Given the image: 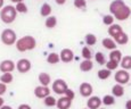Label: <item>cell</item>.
<instances>
[{"mask_svg": "<svg viewBox=\"0 0 131 109\" xmlns=\"http://www.w3.org/2000/svg\"><path fill=\"white\" fill-rule=\"evenodd\" d=\"M36 47H37V41L31 35H25V37L18 39L16 42V49L21 52L33 50Z\"/></svg>", "mask_w": 131, "mask_h": 109, "instance_id": "1", "label": "cell"}, {"mask_svg": "<svg viewBox=\"0 0 131 109\" xmlns=\"http://www.w3.org/2000/svg\"><path fill=\"white\" fill-rule=\"evenodd\" d=\"M17 10L14 6H5L0 11V18L5 24H12L16 19Z\"/></svg>", "mask_w": 131, "mask_h": 109, "instance_id": "2", "label": "cell"}, {"mask_svg": "<svg viewBox=\"0 0 131 109\" xmlns=\"http://www.w3.org/2000/svg\"><path fill=\"white\" fill-rule=\"evenodd\" d=\"M1 42L4 43L5 45H13L16 43V33L15 31H13L12 29H5L4 31L1 32Z\"/></svg>", "mask_w": 131, "mask_h": 109, "instance_id": "3", "label": "cell"}, {"mask_svg": "<svg viewBox=\"0 0 131 109\" xmlns=\"http://www.w3.org/2000/svg\"><path fill=\"white\" fill-rule=\"evenodd\" d=\"M69 90V87H67V83L65 82L62 78H57V80L54 81L52 83V91H54L56 94H65V92Z\"/></svg>", "mask_w": 131, "mask_h": 109, "instance_id": "4", "label": "cell"}, {"mask_svg": "<svg viewBox=\"0 0 131 109\" xmlns=\"http://www.w3.org/2000/svg\"><path fill=\"white\" fill-rule=\"evenodd\" d=\"M131 75L128 73V70L125 69H120L115 73L114 75V78H115V82H117V84H121V85H124L129 82Z\"/></svg>", "mask_w": 131, "mask_h": 109, "instance_id": "5", "label": "cell"}, {"mask_svg": "<svg viewBox=\"0 0 131 109\" xmlns=\"http://www.w3.org/2000/svg\"><path fill=\"white\" fill-rule=\"evenodd\" d=\"M130 15H131V9L127 6V5H123L113 16H114L117 21H125L127 18L130 17Z\"/></svg>", "mask_w": 131, "mask_h": 109, "instance_id": "6", "label": "cell"}, {"mask_svg": "<svg viewBox=\"0 0 131 109\" xmlns=\"http://www.w3.org/2000/svg\"><path fill=\"white\" fill-rule=\"evenodd\" d=\"M31 67H32L31 62H30L29 59H25V58H22V59H19L18 62L16 63L17 70H18L19 73H22V74H25V73L30 72Z\"/></svg>", "mask_w": 131, "mask_h": 109, "instance_id": "7", "label": "cell"}, {"mask_svg": "<svg viewBox=\"0 0 131 109\" xmlns=\"http://www.w3.org/2000/svg\"><path fill=\"white\" fill-rule=\"evenodd\" d=\"M15 68H16V65L10 59H5L0 63V72H2V74L4 73H12Z\"/></svg>", "mask_w": 131, "mask_h": 109, "instance_id": "8", "label": "cell"}, {"mask_svg": "<svg viewBox=\"0 0 131 109\" xmlns=\"http://www.w3.org/2000/svg\"><path fill=\"white\" fill-rule=\"evenodd\" d=\"M79 91H80V94L84 98H90L94 92V89H92V85L90 83H87V82H83L79 88Z\"/></svg>", "mask_w": 131, "mask_h": 109, "instance_id": "9", "label": "cell"}, {"mask_svg": "<svg viewBox=\"0 0 131 109\" xmlns=\"http://www.w3.org/2000/svg\"><path fill=\"white\" fill-rule=\"evenodd\" d=\"M34 95L39 99H45L50 95V89L48 87H43V85H39L34 89Z\"/></svg>", "mask_w": 131, "mask_h": 109, "instance_id": "10", "label": "cell"}, {"mask_svg": "<svg viewBox=\"0 0 131 109\" xmlns=\"http://www.w3.org/2000/svg\"><path fill=\"white\" fill-rule=\"evenodd\" d=\"M60 60H62L63 63H71L73 60V58H74V52L72 51L71 49H63L62 51H60Z\"/></svg>", "mask_w": 131, "mask_h": 109, "instance_id": "11", "label": "cell"}, {"mask_svg": "<svg viewBox=\"0 0 131 109\" xmlns=\"http://www.w3.org/2000/svg\"><path fill=\"white\" fill-rule=\"evenodd\" d=\"M103 103V100L100 99L99 97H90L89 100L87 101V107L89 109H99L100 108V105Z\"/></svg>", "mask_w": 131, "mask_h": 109, "instance_id": "12", "label": "cell"}, {"mask_svg": "<svg viewBox=\"0 0 131 109\" xmlns=\"http://www.w3.org/2000/svg\"><path fill=\"white\" fill-rule=\"evenodd\" d=\"M72 106V99L67 98V97H60L57 100V105L56 107L58 109H69Z\"/></svg>", "mask_w": 131, "mask_h": 109, "instance_id": "13", "label": "cell"}, {"mask_svg": "<svg viewBox=\"0 0 131 109\" xmlns=\"http://www.w3.org/2000/svg\"><path fill=\"white\" fill-rule=\"evenodd\" d=\"M102 43H103V47H104L105 49L111 50V51L116 50V44L117 43L114 41V39H111V38H105V39L102 41Z\"/></svg>", "mask_w": 131, "mask_h": 109, "instance_id": "14", "label": "cell"}, {"mask_svg": "<svg viewBox=\"0 0 131 109\" xmlns=\"http://www.w3.org/2000/svg\"><path fill=\"white\" fill-rule=\"evenodd\" d=\"M38 80H39L40 84L43 85V87H48V85L51 83V77H50V75L45 72L40 73L39 76H38Z\"/></svg>", "mask_w": 131, "mask_h": 109, "instance_id": "15", "label": "cell"}, {"mask_svg": "<svg viewBox=\"0 0 131 109\" xmlns=\"http://www.w3.org/2000/svg\"><path fill=\"white\" fill-rule=\"evenodd\" d=\"M122 32H123V30L119 24H113L108 27V34H110L111 37H113V39H114L115 37H117L119 34H121Z\"/></svg>", "mask_w": 131, "mask_h": 109, "instance_id": "16", "label": "cell"}, {"mask_svg": "<svg viewBox=\"0 0 131 109\" xmlns=\"http://www.w3.org/2000/svg\"><path fill=\"white\" fill-rule=\"evenodd\" d=\"M123 5H125L123 0H114V1H112V2H111V5H110V11H111V14L114 15L115 13H116L121 8V7L123 6Z\"/></svg>", "mask_w": 131, "mask_h": 109, "instance_id": "17", "label": "cell"}, {"mask_svg": "<svg viewBox=\"0 0 131 109\" xmlns=\"http://www.w3.org/2000/svg\"><path fill=\"white\" fill-rule=\"evenodd\" d=\"M122 52L120 51V50H113V51H111L110 54V60H112V62L114 63H117V64H121V60H122Z\"/></svg>", "mask_w": 131, "mask_h": 109, "instance_id": "18", "label": "cell"}, {"mask_svg": "<svg viewBox=\"0 0 131 109\" xmlns=\"http://www.w3.org/2000/svg\"><path fill=\"white\" fill-rule=\"evenodd\" d=\"M112 94L116 98L123 97V94H124V88H123V85L117 84L116 83V84L112 88Z\"/></svg>", "mask_w": 131, "mask_h": 109, "instance_id": "19", "label": "cell"}, {"mask_svg": "<svg viewBox=\"0 0 131 109\" xmlns=\"http://www.w3.org/2000/svg\"><path fill=\"white\" fill-rule=\"evenodd\" d=\"M60 62V56L56 52H51V54L48 55L47 57V63L50 65H56Z\"/></svg>", "mask_w": 131, "mask_h": 109, "instance_id": "20", "label": "cell"}, {"mask_svg": "<svg viewBox=\"0 0 131 109\" xmlns=\"http://www.w3.org/2000/svg\"><path fill=\"white\" fill-rule=\"evenodd\" d=\"M114 41L116 42L117 44H122V45H123V44H127L128 41H129V37H128L127 33L122 32L121 34H119L117 37L114 38Z\"/></svg>", "mask_w": 131, "mask_h": 109, "instance_id": "21", "label": "cell"}, {"mask_svg": "<svg viewBox=\"0 0 131 109\" xmlns=\"http://www.w3.org/2000/svg\"><path fill=\"white\" fill-rule=\"evenodd\" d=\"M94 68V64H92L91 60H87L84 59L83 62L80 64V70H82V72H90V70Z\"/></svg>", "mask_w": 131, "mask_h": 109, "instance_id": "22", "label": "cell"}, {"mask_svg": "<svg viewBox=\"0 0 131 109\" xmlns=\"http://www.w3.org/2000/svg\"><path fill=\"white\" fill-rule=\"evenodd\" d=\"M120 65H121V67H122V69H125V70L131 69V56H125V57H123Z\"/></svg>", "mask_w": 131, "mask_h": 109, "instance_id": "23", "label": "cell"}, {"mask_svg": "<svg viewBox=\"0 0 131 109\" xmlns=\"http://www.w3.org/2000/svg\"><path fill=\"white\" fill-rule=\"evenodd\" d=\"M14 80V76H13L12 73H4V74L0 76V82L4 83V84H10Z\"/></svg>", "mask_w": 131, "mask_h": 109, "instance_id": "24", "label": "cell"}, {"mask_svg": "<svg viewBox=\"0 0 131 109\" xmlns=\"http://www.w3.org/2000/svg\"><path fill=\"white\" fill-rule=\"evenodd\" d=\"M45 25H46L47 29H54L57 25V18L55 16H49L46 18V22H45Z\"/></svg>", "mask_w": 131, "mask_h": 109, "instance_id": "25", "label": "cell"}, {"mask_svg": "<svg viewBox=\"0 0 131 109\" xmlns=\"http://www.w3.org/2000/svg\"><path fill=\"white\" fill-rule=\"evenodd\" d=\"M50 14H51V7H50V5L43 4L41 6V9H40V15L43 17H49Z\"/></svg>", "mask_w": 131, "mask_h": 109, "instance_id": "26", "label": "cell"}, {"mask_svg": "<svg viewBox=\"0 0 131 109\" xmlns=\"http://www.w3.org/2000/svg\"><path fill=\"white\" fill-rule=\"evenodd\" d=\"M97 75H98L99 80H107V78L111 76V70L107 69V68H103V69L98 70Z\"/></svg>", "mask_w": 131, "mask_h": 109, "instance_id": "27", "label": "cell"}, {"mask_svg": "<svg viewBox=\"0 0 131 109\" xmlns=\"http://www.w3.org/2000/svg\"><path fill=\"white\" fill-rule=\"evenodd\" d=\"M84 41H85V43H87V45H95L96 43H97V38H96L95 34L89 33V34L85 35Z\"/></svg>", "mask_w": 131, "mask_h": 109, "instance_id": "28", "label": "cell"}, {"mask_svg": "<svg viewBox=\"0 0 131 109\" xmlns=\"http://www.w3.org/2000/svg\"><path fill=\"white\" fill-rule=\"evenodd\" d=\"M103 100V103H104L105 106H112L115 103V97L114 95H111V94H106L104 98L102 99Z\"/></svg>", "mask_w": 131, "mask_h": 109, "instance_id": "29", "label": "cell"}, {"mask_svg": "<svg viewBox=\"0 0 131 109\" xmlns=\"http://www.w3.org/2000/svg\"><path fill=\"white\" fill-rule=\"evenodd\" d=\"M95 59H96V62H97L99 65H106V63H107L105 55L103 54V52H100V51H98L97 54L95 55Z\"/></svg>", "mask_w": 131, "mask_h": 109, "instance_id": "30", "label": "cell"}, {"mask_svg": "<svg viewBox=\"0 0 131 109\" xmlns=\"http://www.w3.org/2000/svg\"><path fill=\"white\" fill-rule=\"evenodd\" d=\"M43 103H45V106H47V107H54V106L57 105V100L52 97V95H49V97L43 99Z\"/></svg>", "mask_w": 131, "mask_h": 109, "instance_id": "31", "label": "cell"}, {"mask_svg": "<svg viewBox=\"0 0 131 109\" xmlns=\"http://www.w3.org/2000/svg\"><path fill=\"white\" fill-rule=\"evenodd\" d=\"M114 19H115V17L113 16V15H105V16L103 17V23H104L105 25L111 26V25L114 24Z\"/></svg>", "mask_w": 131, "mask_h": 109, "instance_id": "32", "label": "cell"}, {"mask_svg": "<svg viewBox=\"0 0 131 109\" xmlns=\"http://www.w3.org/2000/svg\"><path fill=\"white\" fill-rule=\"evenodd\" d=\"M82 57L87 60H91L92 55H91V50L89 49V47H83V49H82Z\"/></svg>", "mask_w": 131, "mask_h": 109, "instance_id": "33", "label": "cell"}, {"mask_svg": "<svg viewBox=\"0 0 131 109\" xmlns=\"http://www.w3.org/2000/svg\"><path fill=\"white\" fill-rule=\"evenodd\" d=\"M16 10L17 13H26L27 11V7L24 2H19V4H16Z\"/></svg>", "mask_w": 131, "mask_h": 109, "instance_id": "34", "label": "cell"}, {"mask_svg": "<svg viewBox=\"0 0 131 109\" xmlns=\"http://www.w3.org/2000/svg\"><path fill=\"white\" fill-rule=\"evenodd\" d=\"M85 6H87V1H85V0H74L75 8L82 9V8H85Z\"/></svg>", "mask_w": 131, "mask_h": 109, "instance_id": "35", "label": "cell"}, {"mask_svg": "<svg viewBox=\"0 0 131 109\" xmlns=\"http://www.w3.org/2000/svg\"><path fill=\"white\" fill-rule=\"evenodd\" d=\"M117 67H119V64H117V63L112 62V60H108V62L106 63V68L107 69H110V70H115Z\"/></svg>", "mask_w": 131, "mask_h": 109, "instance_id": "36", "label": "cell"}, {"mask_svg": "<svg viewBox=\"0 0 131 109\" xmlns=\"http://www.w3.org/2000/svg\"><path fill=\"white\" fill-rule=\"evenodd\" d=\"M65 97H67V98H70V99H74V97H75V94H74V91H72L71 89H69V90L66 91V92H65Z\"/></svg>", "mask_w": 131, "mask_h": 109, "instance_id": "37", "label": "cell"}, {"mask_svg": "<svg viewBox=\"0 0 131 109\" xmlns=\"http://www.w3.org/2000/svg\"><path fill=\"white\" fill-rule=\"evenodd\" d=\"M6 91H7V85L0 82V97H1L2 94H5V93H6Z\"/></svg>", "mask_w": 131, "mask_h": 109, "instance_id": "38", "label": "cell"}, {"mask_svg": "<svg viewBox=\"0 0 131 109\" xmlns=\"http://www.w3.org/2000/svg\"><path fill=\"white\" fill-rule=\"evenodd\" d=\"M17 109H32V108L30 107L29 105H26V103H22V105L18 106V108Z\"/></svg>", "mask_w": 131, "mask_h": 109, "instance_id": "39", "label": "cell"}, {"mask_svg": "<svg viewBox=\"0 0 131 109\" xmlns=\"http://www.w3.org/2000/svg\"><path fill=\"white\" fill-rule=\"evenodd\" d=\"M125 109H131V99L125 102Z\"/></svg>", "mask_w": 131, "mask_h": 109, "instance_id": "40", "label": "cell"}, {"mask_svg": "<svg viewBox=\"0 0 131 109\" xmlns=\"http://www.w3.org/2000/svg\"><path fill=\"white\" fill-rule=\"evenodd\" d=\"M55 1H56L57 5H64L66 2V0H55Z\"/></svg>", "mask_w": 131, "mask_h": 109, "instance_id": "41", "label": "cell"}, {"mask_svg": "<svg viewBox=\"0 0 131 109\" xmlns=\"http://www.w3.org/2000/svg\"><path fill=\"white\" fill-rule=\"evenodd\" d=\"M4 103H5V100H4V99H2V97H0V108H1V107H4Z\"/></svg>", "mask_w": 131, "mask_h": 109, "instance_id": "42", "label": "cell"}, {"mask_svg": "<svg viewBox=\"0 0 131 109\" xmlns=\"http://www.w3.org/2000/svg\"><path fill=\"white\" fill-rule=\"evenodd\" d=\"M12 2H15V4H19V2H23V0H10Z\"/></svg>", "mask_w": 131, "mask_h": 109, "instance_id": "43", "label": "cell"}, {"mask_svg": "<svg viewBox=\"0 0 131 109\" xmlns=\"http://www.w3.org/2000/svg\"><path fill=\"white\" fill-rule=\"evenodd\" d=\"M0 109H13V108L10 107V106H6V105H5V106H4V107H1V108H0Z\"/></svg>", "mask_w": 131, "mask_h": 109, "instance_id": "44", "label": "cell"}, {"mask_svg": "<svg viewBox=\"0 0 131 109\" xmlns=\"http://www.w3.org/2000/svg\"><path fill=\"white\" fill-rule=\"evenodd\" d=\"M4 0H0V9H2V8H4Z\"/></svg>", "mask_w": 131, "mask_h": 109, "instance_id": "45", "label": "cell"}, {"mask_svg": "<svg viewBox=\"0 0 131 109\" xmlns=\"http://www.w3.org/2000/svg\"><path fill=\"white\" fill-rule=\"evenodd\" d=\"M99 109H106V108H99Z\"/></svg>", "mask_w": 131, "mask_h": 109, "instance_id": "46", "label": "cell"}, {"mask_svg": "<svg viewBox=\"0 0 131 109\" xmlns=\"http://www.w3.org/2000/svg\"><path fill=\"white\" fill-rule=\"evenodd\" d=\"M84 109H89V108H84Z\"/></svg>", "mask_w": 131, "mask_h": 109, "instance_id": "47", "label": "cell"}]
</instances>
